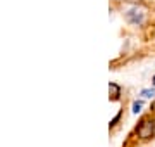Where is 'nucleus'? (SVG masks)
Listing matches in <instances>:
<instances>
[{"label":"nucleus","instance_id":"obj_5","mask_svg":"<svg viewBox=\"0 0 155 147\" xmlns=\"http://www.w3.org/2000/svg\"><path fill=\"white\" fill-rule=\"evenodd\" d=\"M141 109H143V99H138V101H134L131 104V111L133 114H140L141 113Z\"/></svg>","mask_w":155,"mask_h":147},{"label":"nucleus","instance_id":"obj_1","mask_svg":"<svg viewBox=\"0 0 155 147\" xmlns=\"http://www.w3.org/2000/svg\"><path fill=\"white\" fill-rule=\"evenodd\" d=\"M122 16L131 26H138V28H145L150 21V5L147 2H127L122 7Z\"/></svg>","mask_w":155,"mask_h":147},{"label":"nucleus","instance_id":"obj_6","mask_svg":"<svg viewBox=\"0 0 155 147\" xmlns=\"http://www.w3.org/2000/svg\"><path fill=\"white\" fill-rule=\"evenodd\" d=\"M121 116H122V113H119V114L116 116V118L112 119V121H110V128H114V126H116V125H117V121L121 119Z\"/></svg>","mask_w":155,"mask_h":147},{"label":"nucleus","instance_id":"obj_2","mask_svg":"<svg viewBox=\"0 0 155 147\" xmlns=\"http://www.w3.org/2000/svg\"><path fill=\"white\" fill-rule=\"evenodd\" d=\"M134 137L140 144H147L155 138V116L153 114H145L138 121L134 128Z\"/></svg>","mask_w":155,"mask_h":147},{"label":"nucleus","instance_id":"obj_3","mask_svg":"<svg viewBox=\"0 0 155 147\" xmlns=\"http://www.w3.org/2000/svg\"><path fill=\"white\" fill-rule=\"evenodd\" d=\"M121 87L117 85V83H114V81H112L110 85H109V94H110V99L112 101H117V99H119V97H121Z\"/></svg>","mask_w":155,"mask_h":147},{"label":"nucleus","instance_id":"obj_7","mask_svg":"<svg viewBox=\"0 0 155 147\" xmlns=\"http://www.w3.org/2000/svg\"><path fill=\"white\" fill-rule=\"evenodd\" d=\"M150 114H153L155 116V99L152 101V104H150Z\"/></svg>","mask_w":155,"mask_h":147},{"label":"nucleus","instance_id":"obj_9","mask_svg":"<svg viewBox=\"0 0 155 147\" xmlns=\"http://www.w3.org/2000/svg\"><path fill=\"white\" fill-rule=\"evenodd\" d=\"M134 147H141V145H134Z\"/></svg>","mask_w":155,"mask_h":147},{"label":"nucleus","instance_id":"obj_4","mask_svg":"<svg viewBox=\"0 0 155 147\" xmlns=\"http://www.w3.org/2000/svg\"><path fill=\"white\" fill-rule=\"evenodd\" d=\"M140 99H155V87H150V88H143V90L140 92Z\"/></svg>","mask_w":155,"mask_h":147},{"label":"nucleus","instance_id":"obj_8","mask_svg":"<svg viewBox=\"0 0 155 147\" xmlns=\"http://www.w3.org/2000/svg\"><path fill=\"white\" fill-rule=\"evenodd\" d=\"M152 87H155V74L152 76Z\"/></svg>","mask_w":155,"mask_h":147}]
</instances>
